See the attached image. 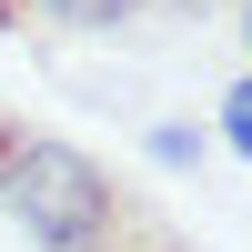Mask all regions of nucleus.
<instances>
[{
  "label": "nucleus",
  "mask_w": 252,
  "mask_h": 252,
  "mask_svg": "<svg viewBox=\"0 0 252 252\" xmlns=\"http://www.w3.org/2000/svg\"><path fill=\"white\" fill-rule=\"evenodd\" d=\"M0 212L20 222L31 252H192V232L141 182H121L111 161H91L81 141L40 131V121L0 141Z\"/></svg>",
  "instance_id": "obj_1"
},
{
  "label": "nucleus",
  "mask_w": 252,
  "mask_h": 252,
  "mask_svg": "<svg viewBox=\"0 0 252 252\" xmlns=\"http://www.w3.org/2000/svg\"><path fill=\"white\" fill-rule=\"evenodd\" d=\"M222 141H232V152L252 161V71L232 81V91H222Z\"/></svg>",
  "instance_id": "obj_2"
},
{
  "label": "nucleus",
  "mask_w": 252,
  "mask_h": 252,
  "mask_svg": "<svg viewBox=\"0 0 252 252\" xmlns=\"http://www.w3.org/2000/svg\"><path fill=\"white\" fill-rule=\"evenodd\" d=\"M51 10V20H131L141 0H31V20Z\"/></svg>",
  "instance_id": "obj_3"
},
{
  "label": "nucleus",
  "mask_w": 252,
  "mask_h": 252,
  "mask_svg": "<svg viewBox=\"0 0 252 252\" xmlns=\"http://www.w3.org/2000/svg\"><path fill=\"white\" fill-rule=\"evenodd\" d=\"M152 152H161V161H202V131H192V121H161Z\"/></svg>",
  "instance_id": "obj_4"
},
{
  "label": "nucleus",
  "mask_w": 252,
  "mask_h": 252,
  "mask_svg": "<svg viewBox=\"0 0 252 252\" xmlns=\"http://www.w3.org/2000/svg\"><path fill=\"white\" fill-rule=\"evenodd\" d=\"M20 20H31V0H0V31H20Z\"/></svg>",
  "instance_id": "obj_5"
},
{
  "label": "nucleus",
  "mask_w": 252,
  "mask_h": 252,
  "mask_svg": "<svg viewBox=\"0 0 252 252\" xmlns=\"http://www.w3.org/2000/svg\"><path fill=\"white\" fill-rule=\"evenodd\" d=\"M10 131H20V111H0V141H10Z\"/></svg>",
  "instance_id": "obj_6"
}]
</instances>
